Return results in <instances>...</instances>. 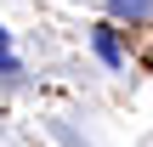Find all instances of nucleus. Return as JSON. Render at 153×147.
Masks as SVG:
<instances>
[{"mask_svg": "<svg viewBox=\"0 0 153 147\" xmlns=\"http://www.w3.org/2000/svg\"><path fill=\"white\" fill-rule=\"evenodd\" d=\"M108 6H114V17H131V23L153 11V0H108Z\"/></svg>", "mask_w": 153, "mask_h": 147, "instance_id": "obj_2", "label": "nucleus"}, {"mask_svg": "<svg viewBox=\"0 0 153 147\" xmlns=\"http://www.w3.org/2000/svg\"><path fill=\"white\" fill-rule=\"evenodd\" d=\"M0 74H17V62H11V57H6V51H0Z\"/></svg>", "mask_w": 153, "mask_h": 147, "instance_id": "obj_3", "label": "nucleus"}, {"mask_svg": "<svg viewBox=\"0 0 153 147\" xmlns=\"http://www.w3.org/2000/svg\"><path fill=\"white\" fill-rule=\"evenodd\" d=\"M0 51H6V28H0Z\"/></svg>", "mask_w": 153, "mask_h": 147, "instance_id": "obj_4", "label": "nucleus"}, {"mask_svg": "<svg viewBox=\"0 0 153 147\" xmlns=\"http://www.w3.org/2000/svg\"><path fill=\"white\" fill-rule=\"evenodd\" d=\"M97 57H102L108 68H119V62H125V51H119V40H114V28H97Z\"/></svg>", "mask_w": 153, "mask_h": 147, "instance_id": "obj_1", "label": "nucleus"}]
</instances>
